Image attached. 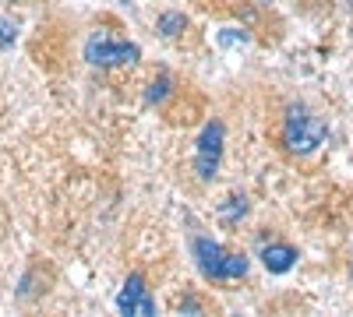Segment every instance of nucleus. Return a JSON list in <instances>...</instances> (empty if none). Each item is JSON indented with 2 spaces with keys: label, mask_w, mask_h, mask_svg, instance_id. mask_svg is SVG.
I'll return each instance as SVG.
<instances>
[{
  "label": "nucleus",
  "mask_w": 353,
  "mask_h": 317,
  "mask_svg": "<svg viewBox=\"0 0 353 317\" xmlns=\"http://www.w3.org/2000/svg\"><path fill=\"white\" fill-rule=\"evenodd\" d=\"M325 124L314 113H307L304 106H290L286 109V124H283V145L293 155H311L321 141H325Z\"/></svg>",
  "instance_id": "obj_1"
},
{
  "label": "nucleus",
  "mask_w": 353,
  "mask_h": 317,
  "mask_svg": "<svg viewBox=\"0 0 353 317\" xmlns=\"http://www.w3.org/2000/svg\"><path fill=\"white\" fill-rule=\"evenodd\" d=\"M85 61L92 67H124V64L141 61V50L134 43H121L106 32H92L85 43Z\"/></svg>",
  "instance_id": "obj_2"
},
{
  "label": "nucleus",
  "mask_w": 353,
  "mask_h": 317,
  "mask_svg": "<svg viewBox=\"0 0 353 317\" xmlns=\"http://www.w3.org/2000/svg\"><path fill=\"white\" fill-rule=\"evenodd\" d=\"M223 141H226V127L219 120L212 124H205L201 138H198V149H194V173H198V180H216V173H219V162H223Z\"/></svg>",
  "instance_id": "obj_3"
},
{
  "label": "nucleus",
  "mask_w": 353,
  "mask_h": 317,
  "mask_svg": "<svg viewBox=\"0 0 353 317\" xmlns=\"http://www.w3.org/2000/svg\"><path fill=\"white\" fill-rule=\"evenodd\" d=\"M117 310L121 314H134V317H149L156 314V300L149 293V285H145V275H128L121 296H117Z\"/></svg>",
  "instance_id": "obj_4"
},
{
  "label": "nucleus",
  "mask_w": 353,
  "mask_h": 317,
  "mask_svg": "<svg viewBox=\"0 0 353 317\" xmlns=\"http://www.w3.org/2000/svg\"><path fill=\"white\" fill-rule=\"evenodd\" d=\"M226 254L230 250H223L209 237H198L194 240V261H198L201 275L209 278V282H226Z\"/></svg>",
  "instance_id": "obj_5"
},
{
  "label": "nucleus",
  "mask_w": 353,
  "mask_h": 317,
  "mask_svg": "<svg viewBox=\"0 0 353 317\" xmlns=\"http://www.w3.org/2000/svg\"><path fill=\"white\" fill-rule=\"evenodd\" d=\"M261 265L272 275H286L293 265H297V250H293L290 243H269L261 250Z\"/></svg>",
  "instance_id": "obj_6"
},
{
  "label": "nucleus",
  "mask_w": 353,
  "mask_h": 317,
  "mask_svg": "<svg viewBox=\"0 0 353 317\" xmlns=\"http://www.w3.org/2000/svg\"><path fill=\"white\" fill-rule=\"evenodd\" d=\"M159 36H166V39H173V36H181L184 28H188V18L181 14V11H166L163 18H159Z\"/></svg>",
  "instance_id": "obj_7"
},
{
  "label": "nucleus",
  "mask_w": 353,
  "mask_h": 317,
  "mask_svg": "<svg viewBox=\"0 0 353 317\" xmlns=\"http://www.w3.org/2000/svg\"><path fill=\"white\" fill-rule=\"evenodd\" d=\"M248 275V257L244 254H226V282Z\"/></svg>",
  "instance_id": "obj_8"
},
{
  "label": "nucleus",
  "mask_w": 353,
  "mask_h": 317,
  "mask_svg": "<svg viewBox=\"0 0 353 317\" xmlns=\"http://www.w3.org/2000/svg\"><path fill=\"white\" fill-rule=\"evenodd\" d=\"M170 89H173V81L163 74V78H156V81L149 85V96H145V99H149V102H163V99L170 96Z\"/></svg>",
  "instance_id": "obj_9"
},
{
  "label": "nucleus",
  "mask_w": 353,
  "mask_h": 317,
  "mask_svg": "<svg viewBox=\"0 0 353 317\" xmlns=\"http://www.w3.org/2000/svg\"><path fill=\"white\" fill-rule=\"evenodd\" d=\"M14 39H18V25L11 18H0V50L14 46Z\"/></svg>",
  "instance_id": "obj_10"
},
{
  "label": "nucleus",
  "mask_w": 353,
  "mask_h": 317,
  "mask_svg": "<svg viewBox=\"0 0 353 317\" xmlns=\"http://www.w3.org/2000/svg\"><path fill=\"white\" fill-rule=\"evenodd\" d=\"M248 215V205H244V197H230V205H223V219L233 222V219H241Z\"/></svg>",
  "instance_id": "obj_11"
},
{
  "label": "nucleus",
  "mask_w": 353,
  "mask_h": 317,
  "mask_svg": "<svg viewBox=\"0 0 353 317\" xmlns=\"http://www.w3.org/2000/svg\"><path fill=\"white\" fill-rule=\"evenodd\" d=\"M181 310H188V314H201V303H198L194 296H188V300L181 303Z\"/></svg>",
  "instance_id": "obj_12"
},
{
  "label": "nucleus",
  "mask_w": 353,
  "mask_h": 317,
  "mask_svg": "<svg viewBox=\"0 0 353 317\" xmlns=\"http://www.w3.org/2000/svg\"><path fill=\"white\" fill-rule=\"evenodd\" d=\"M8 4H11V0H8Z\"/></svg>",
  "instance_id": "obj_13"
}]
</instances>
